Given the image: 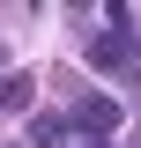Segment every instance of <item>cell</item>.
<instances>
[{
  "mask_svg": "<svg viewBox=\"0 0 141 148\" xmlns=\"http://www.w3.org/2000/svg\"><path fill=\"white\" fill-rule=\"evenodd\" d=\"M119 96H82V104H74V126L89 133V141H104V133H119Z\"/></svg>",
  "mask_w": 141,
  "mask_h": 148,
  "instance_id": "obj_1",
  "label": "cell"
},
{
  "mask_svg": "<svg viewBox=\"0 0 141 148\" xmlns=\"http://www.w3.org/2000/svg\"><path fill=\"white\" fill-rule=\"evenodd\" d=\"M126 59H134V30H104L89 45V67H126Z\"/></svg>",
  "mask_w": 141,
  "mask_h": 148,
  "instance_id": "obj_2",
  "label": "cell"
},
{
  "mask_svg": "<svg viewBox=\"0 0 141 148\" xmlns=\"http://www.w3.org/2000/svg\"><path fill=\"white\" fill-rule=\"evenodd\" d=\"M30 96H37V82H30V74H15V67L0 74V111H30Z\"/></svg>",
  "mask_w": 141,
  "mask_h": 148,
  "instance_id": "obj_3",
  "label": "cell"
},
{
  "mask_svg": "<svg viewBox=\"0 0 141 148\" xmlns=\"http://www.w3.org/2000/svg\"><path fill=\"white\" fill-rule=\"evenodd\" d=\"M30 141H45V148H59V141H67V119H37V126H30Z\"/></svg>",
  "mask_w": 141,
  "mask_h": 148,
  "instance_id": "obj_4",
  "label": "cell"
},
{
  "mask_svg": "<svg viewBox=\"0 0 141 148\" xmlns=\"http://www.w3.org/2000/svg\"><path fill=\"white\" fill-rule=\"evenodd\" d=\"M0 74H8V45H0Z\"/></svg>",
  "mask_w": 141,
  "mask_h": 148,
  "instance_id": "obj_5",
  "label": "cell"
},
{
  "mask_svg": "<svg viewBox=\"0 0 141 148\" xmlns=\"http://www.w3.org/2000/svg\"><path fill=\"white\" fill-rule=\"evenodd\" d=\"M82 148H111V141H82Z\"/></svg>",
  "mask_w": 141,
  "mask_h": 148,
  "instance_id": "obj_6",
  "label": "cell"
}]
</instances>
